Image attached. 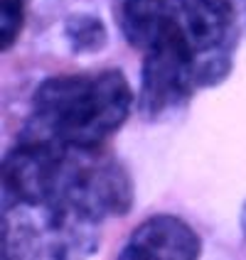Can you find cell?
Listing matches in <instances>:
<instances>
[{"label": "cell", "mask_w": 246, "mask_h": 260, "mask_svg": "<svg viewBox=\"0 0 246 260\" xmlns=\"http://www.w3.org/2000/svg\"><path fill=\"white\" fill-rule=\"evenodd\" d=\"M118 22L126 42L143 57V118L170 116L232 74L239 10L229 0H123Z\"/></svg>", "instance_id": "obj_1"}, {"label": "cell", "mask_w": 246, "mask_h": 260, "mask_svg": "<svg viewBox=\"0 0 246 260\" xmlns=\"http://www.w3.org/2000/svg\"><path fill=\"white\" fill-rule=\"evenodd\" d=\"M3 197L99 229L130 211L133 182L103 147L76 150L20 133L3 162Z\"/></svg>", "instance_id": "obj_2"}, {"label": "cell", "mask_w": 246, "mask_h": 260, "mask_svg": "<svg viewBox=\"0 0 246 260\" xmlns=\"http://www.w3.org/2000/svg\"><path fill=\"white\" fill-rule=\"evenodd\" d=\"M130 106L133 91L118 69L62 74L35 88L22 133L64 147L99 150L128 120Z\"/></svg>", "instance_id": "obj_3"}, {"label": "cell", "mask_w": 246, "mask_h": 260, "mask_svg": "<svg viewBox=\"0 0 246 260\" xmlns=\"http://www.w3.org/2000/svg\"><path fill=\"white\" fill-rule=\"evenodd\" d=\"M123 248L138 260H197L202 241L187 221L158 214L138 223Z\"/></svg>", "instance_id": "obj_4"}, {"label": "cell", "mask_w": 246, "mask_h": 260, "mask_svg": "<svg viewBox=\"0 0 246 260\" xmlns=\"http://www.w3.org/2000/svg\"><path fill=\"white\" fill-rule=\"evenodd\" d=\"M67 37H69V42H72V47L76 52H96L106 42L103 25L96 17H89V15H79V17L69 20Z\"/></svg>", "instance_id": "obj_5"}, {"label": "cell", "mask_w": 246, "mask_h": 260, "mask_svg": "<svg viewBox=\"0 0 246 260\" xmlns=\"http://www.w3.org/2000/svg\"><path fill=\"white\" fill-rule=\"evenodd\" d=\"M22 25H25V0H0V40H3V52H8L15 44Z\"/></svg>", "instance_id": "obj_6"}, {"label": "cell", "mask_w": 246, "mask_h": 260, "mask_svg": "<svg viewBox=\"0 0 246 260\" xmlns=\"http://www.w3.org/2000/svg\"><path fill=\"white\" fill-rule=\"evenodd\" d=\"M241 233H244V241H246V199L241 204Z\"/></svg>", "instance_id": "obj_7"}, {"label": "cell", "mask_w": 246, "mask_h": 260, "mask_svg": "<svg viewBox=\"0 0 246 260\" xmlns=\"http://www.w3.org/2000/svg\"><path fill=\"white\" fill-rule=\"evenodd\" d=\"M239 17L244 20V25H246V0H239Z\"/></svg>", "instance_id": "obj_8"}, {"label": "cell", "mask_w": 246, "mask_h": 260, "mask_svg": "<svg viewBox=\"0 0 246 260\" xmlns=\"http://www.w3.org/2000/svg\"><path fill=\"white\" fill-rule=\"evenodd\" d=\"M116 260H138V258H133V255H130V253H128V250L123 248V250H121V255H118Z\"/></svg>", "instance_id": "obj_9"}]
</instances>
